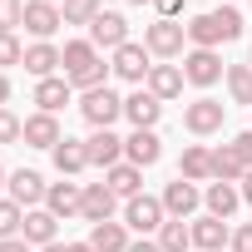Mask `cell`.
Segmentation results:
<instances>
[{"instance_id":"cell-1","label":"cell","mask_w":252,"mask_h":252,"mask_svg":"<svg viewBox=\"0 0 252 252\" xmlns=\"http://www.w3.org/2000/svg\"><path fill=\"white\" fill-rule=\"evenodd\" d=\"M237 35H242V10L237 5H218V10H203V15L188 20V45L193 50H218Z\"/></svg>"},{"instance_id":"cell-2","label":"cell","mask_w":252,"mask_h":252,"mask_svg":"<svg viewBox=\"0 0 252 252\" xmlns=\"http://www.w3.org/2000/svg\"><path fill=\"white\" fill-rule=\"evenodd\" d=\"M60 55H64V79H69L74 89H84V94L99 89V84H109V74H114V69L104 64V55H99L89 40H64Z\"/></svg>"},{"instance_id":"cell-3","label":"cell","mask_w":252,"mask_h":252,"mask_svg":"<svg viewBox=\"0 0 252 252\" xmlns=\"http://www.w3.org/2000/svg\"><path fill=\"white\" fill-rule=\"evenodd\" d=\"M144 45L154 60H178V55H188V25L183 20H154V25H144Z\"/></svg>"},{"instance_id":"cell-4","label":"cell","mask_w":252,"mask_h":252,"mask_svg":"<svg viewBox=\"0 0 252 252\" xmlns=\"http://www.w3.org/2000/svg\"><path fill=\"white\" fill-rule=\"evenodd\" d=\"M222 119H227V104H218L213 94H198L193 104H183V129L193 139H213L222 129Z\"/></svg>"},{"instance_id":"cell-5","label":"cell","mask_w":252,"mask_h":252,"mask_svg":"<svg viewBox=\"0 0 252 252\" xmlns=\"http://www.w3.org/2000/svg\"><path fill=\"white\" fill-rule=\"evenodd\" d=\"M109 69H114V79H124V84H149V69H154V55H149V45L129 40V45H119V50H114Z\"/></svg>"},{"instance_id":"cell-6","label":"cell","mask_w":252,"mask_h":252,"mask_svg":"<svg viewBox=\"0 0 252 252\" xmlns=\"http://www.w3.org/2000/svg\"><path fill=\"white\" fill-rule=\"evenodd\" d=\"M79 114L89 119V129H114V124L124 119V99H119L109 84H99V89H89V94L79 99Z\"/></svg>"},{"instance_id":"cell-7","label":"cell","mask_w":252,"mask_h":252,"mask_svg":"<svg viewBox=\"0 0 252 252\" xmlns=\"http://www.w3.org/2000/svg\"><path fill=\"white\" fill-rule=\"evenodd\" d=\"M222 74H227V64H222L218 50H188V55H183V79H188L193 89H213Z\"/></svg>"},{"instance_id":"cell-8","label":"cell","mask_w":252,"mask_h":252,"mask_svg":"<svg viewBox=\"0 0 252 252\" xmlns=\"http://www.w3.org/2000/svg\"><path fill=\"white\" fill-rule=\"evenodd\" d=\"M168 222V213H163V198H149V193H139V198H129L124 203V227H134V232H158Z\"/></svg>"},{"instance_id":"cell-9","label":"cell","mask_w":252,"mask_h":252,"mask_svg":"<svg viewBox=\"0 0 252 252\" xmlns=\"http://www.w3.org/2000/svg\"><path fill=\"white\" fill-rule=\"evenodd\" d=\"M89 45L114 55L119 45H129V20H124L119 10H99V15H94V25H89Z\"/></svg>"},{"instance_id":"cell-10","label":"cell","mask_w":252,"mask_h":252,"mask_svg":"<svg viewBox=\"0 0 252 252\" xmlns=\"http://www.w3.org/2000/svg\"><path fill=\"white\" fill-rule=\"evenodd\" d=\"M198 208H203V188H198V183H188V178H173V183L163 188V213H168V218L188 222Z\"/></svg>"},{"instance_id":"cell-11","label":"cell","mask_w":252,"mask_h":252,"mask_svg":"<svg viewBox=\"0 0 252 252\" xmlns=\"http://www.w3.org/2000/svg\"><path fill=\"white\" fill-rule=\"evenodd\" d=\"M45 208L64 222V218H84V183H74V178H60V183H50V193H45Z\"/></svg>"},{"instance_id":"cell-12","label":"cell","mask_w":252,"mask_h":252,"mask_svg":"<svg viewBox=\"0 0 252 252\" xmlns=\"http://www.w3.org/2000/svg\"><path fill=\"white\" fill-rule=\"evenodd\" d=\"M158 158H163V139H158V129H134L129 139H124V163L154 168Z\"/></svg>"},{"instance_id":"cell-13","label":"cell","mask_w":252,"mask_h":252,"mask_svg":"<svg viewBox=\"0 0 252 252\" xmlns=\"http://www.w3.org/2000/svg\"><path fill=\"white\" fill-rule=\"evenodd\" d=\"M84 149H89V168H114V163H124V139L114 134V129H94L89 139H84Z\"/></svg>"},{"instance_id":"cell-14","label":"cell","mask_w":252,"mask_h":252,"mask_svg":"<svg viewBox=\"0 0 252 252\" xmlns=\"http://www.w3.org/2000/svg\"><path fill=\"white\" fill-rule=\"evenodd\" d=\"M5 188H10V198H15L25 213H30V208H45V193H50V183H45L35 168H15Z\"/></svg>"},{"instance_id":"cell-15","label":"cell","mask_w":252,"mask_h":252,"mask_svg":"<svg viewBox=\"0 0 252 252\" xmlns=\"http://www.w3.org/2000/svg\"><path fill=\"white\" fill-rule=\"evenodd\" d=\"M188 227H193V247H198V252H227V242H232L227 218L203 213V218H198V222H188Z\"/></svg>"},{"instance_id":"cell-16","label":"cell","mask_w":252,"mask_h":252,"mask_svg":"<svg viewBox=\"0 0 252 252\" xmlns=\"http://www.w3.org/2000/svg\"><path fill=\"white\" fill-rule=\"evenodd\" d=\"M64 69V55H60V45H50V40H35V45H25V74H35V79H55Z\"/></svg>"},{"instance_id":"cell-17","label":"cell","mask_w":252,"mask_h":252,"mask_svg":"<svg viewBox=\"0 0 252 252\" xmlns=\"http://www.w3.org/2000/svg\"><path fill=\"white\" fill-rule=\"evenodd\" d=\"M124 119H129L134 124V129H154V124L163 119V99H154L144 84L129 94V99H124Z\"/></svg>"},{"instance_id":"cell-18","label":"cell","mask_w":252,"mask_h":252,"mask_svg":"<svg viewBox=\"0 0 252 252\" xmlns=\"http://www.w3.org/2000/svg\"><path fill=\"white\" fill-rule=\"evenodd\" d=\"M60 139H64V129H60V114H40V109H35V114L25 119V139H20L25 149H55Z\"/></svg>"},{"instance_id":"cell-19","label":"cell","mask_w":252,"mask_h":252,"mask_svg":"<svg viewBox=\"0 0 252 252\" xmlns=\"http://www.w3.org/2000/svg\"><path fill=\"white\" fill-rule=\"evenodd\" d=\"M20 237H25L30 247H50V242H60V218H55L50 208H30V213H25Z\"/></svg>"},{"instance_id":"cell-20","label":"cell","mask_w":252,"mask_h":252,"mask_svg":"<svg viewBox=\"0 0 252 252\" xmlns=\"http://www.w3.org/2000/svg\"><path fill=\"white\" fill-rule=\"evenodd\" d=\"M60 25H64L60 5H50V0H25V30H30L35 40H50Z\"/></svg>"},{"instance_id":"cell-21","label":"cell","mask_w":252,"mask_h":252,"mask_svg":"<svg viewBox=\"0 0 252 252\" xmlns=\"http://www.w3.org/2000/svg\"><path fill=\"white\" fill-rule=\"evenodd\" d=\"M50 158H55L60 178H79V173L89 168V149H84V139H60V144L50 149Z\"/></svg>"},{"instance_id":"cell-22","label":"cell","mask_w":252,"mask_h":252,"mask_svg":"<svg viewBox=\"0 0 252 252\" xmlns=\"http://www.w3.org/2000/svg\"><path fill=\"white\" fill-rule=\"evenodd\" d=\"M183 84H188V79H183V64H154L144 89H149L154 99H163V104H168V99H178V94H183Z\"/></svg>"},{"instance_id":"cell-23","label":"cell","mask_w":252,"mask_h":252,"mask_svg":"<svg viewBox=\"0 0 252 252\" xmlns=\"http://www.w3.org/2000/svg\"><path fill=\"white\" fill-rule=\"evenodd\" d=\"M69 94H74V84H69L64 74H55V79H35V104H40V114H60V109L69 104Z\"/></svg>"},{"instance_id":"cell-24","label":"cell","mask_w":252,"mask_h":252,"mask_svg":"<svg viewBox=\"0 0 252 252\" xmlns=\"http://www.w3.org/2000/svg\"><path fill=\"white\" fill-rule=\"evenodd\" d=\"M178 178H188V183H213V149L188 144L183 158H178Z\"/></svg>"},{"instance_id":"cell-25","label":"cell","mask_w":252,"mask_h":252,"mask_svg":"<svg viewBox=\"0 0 252 252\" xmlns=\"http://www.w3.org/2000/svg\"><path fill=\"white\" fill-rule=\"evenodd\" d=\"M114 208H119V198L109 193V183H84V222H89V227H94V222H109Z\"/></svg>"},{"instance_id":"cell-26","label":"cell","mask_w":252,"mask_h":252,"mask_svg":"<svg viewBox=\"0 0 252 252\" xmlns=\"http://www.w3.org/2000/svg\"><path fill=\"white\" fill-rule=\"evenodd\" d=\"M104 183H109V193H114V198L129 203V198H139V193H144V168H134V163H114V168L104 173Z\"/></svg>"},{"instance_id":"cell-27","label":"cell","mask_w":252,"mask_h":252,"mask_svg":"<svg viewBox=\"0 0 252 252\" xmlns=\"http://www.w3.org/2000/svg\"><path fill=\"white\" fill-rule=\"evenodd\" d=\"M94 252H129V227H124V222H94L89 227V237H84Z\"/></svg>"},{"instance_id":"cell-28","label":"cell","mask_w":252,"mask_h":252,"mask_svg":"<svg viewBox=\"0 0 252 252\" xmlns=\"http://www.w3.org/2000/svg\"><path fill=\"white\" fill-rule=\"evenodd\" d=\"M237 203H242V188H237V183H208V193H203V208H208L213 218H232Z\"/></svg>"},{"instance_id":"cell-29","label":"cell","mask_w":252,"mask_h":252,"mask_svg":"<svg viewBox=\"0 0 252 252\" xmlns=\"http://www.w3.org/2000/svg\"><path fill=\"white\" fill-rule=\"evenodd\" d=\"M242 178H247V163L232 154V144L213 149V183H242Z\"/></svg>"},{"instance_id":"cell-30","label":"cell","mask_w":252,"mask_h":252,"mask_svg":"<svg viewBox=\"0 0 252 252\" xmlns=\"http://www.w3.org/2000/svg\"><path fill=\"white\" fill-rule=\"evenodd\" d=\"M154 242H158L163 252H188V247H193V227H188V222H178V218H168V222L158 227V237H154Z\"/></svg>"},{"instance_id":"cell-31","label":"cell","mask_w":252,"mask_h":252,"mask_svg":"<svg viewBox=\"0 0 252 252\" xmlns=\"http://www.w3.org/2000/svg\"><path fill=\"white\" fill-rule=\"evenodd\" d=\"M222 84H227L232 104H247V109H252V64H227Z\"/></svg>"},{"instance_id":"cell-32","label":"cell","mask_w":252,"mask_h":252,"mask_svg":"<svg viewBox=\"0 0 252 252\" xmlns=\"http://www.w3.org/2000/svg\"><path fill=\"white\" fill-rule=\"evenodd\" d=\"M104 10V0H64V5H60V15H64V25H94V15Z\"/></svg>"},{"instance_id":"cell-33","label":"cell","mask_w":252,"mask_h":252,"mask_svg":"<svg viewBox=\"0 0 252 252\" xmlns=\"http://www.w3.org/2000/svg\"><path fill=\"white\" fill-rule=\"evenodd\" d=\"M20 227H25V208H20L15 198H0V242H5V237H20Z\"/></svg>"},{"instance_id":"cell-34","label":"cell","mask_w":252,"mask_h":252,"mask_svg":"<svg viewBox=\"0 0 252 252\" xmlns=\"http://www.w3.org/2000/svg\"><path fill=\"white\" fill-rule=\"evenodd\" d=\"M15 25H25V0H0V35H15Z\"/></svg>"},{"instance_id":"cell-35","label":"cell","mask_w":252,"mask_h":252,"mask_svg":"<svg viewBox=\"0 0 252 252\" xmlns=\"http://www.w3.org/2000/svg\"><path fill=\"white\" fill-rule=\"evenodd\" d=\"M25 139V119H15L10 109H0V144H20Z\"/></svg>"},{"instance_id":"cell-36","label":"cell","mask_w":252,"mask_h":252,"mask_svg":"<svg viewBox=\"0 0 252 252\" xmlns=\"http://www.w3.org/2000/svg\"><path fill=\"white\" fill-rule=\"evenodd\" d=\"M5 64H25V45L15 35H0V69Z\"/></svg>"},{"instance_id":"cell-37","label":"cell","mask_w":252,"mask_h":252,"mask_svg":"<svg viewBox=\"0 0 252 252\" xmlns=\"http://www.w3.org/2000/svg\"><path fill=\"white\" fill-rule=\"evenodd\" d=\"M227 252H252V222H237V227H232V242H227Z\"/></svg>"},{"instance_id":"cell-38","label":"cell","mask_w":252,"mask_h":252,"mask_svg":"<svg viewBox=\"0 0 252 252\" xmlns=\"http://www.w3.org/2000/svg\"><path fill=\"white\" fill-rule=\"evenodd\" d=\"M232 154H237V158H242V163L252 168V129H242V134L232 139Z\"/></svg>"},{"instance_id":"cell-39","label":"cell","mask_w":252,"mask_h":252,"mask_svg":"<svg viewBox=\"0 0 252 252\" xmlns=\"http://www.w3.org/2000/svg\"><path fill=\"white\" fill-rule=\"evenodd\" d=\"M154 10H158V20H178L183 15V0H154Z\"/></svg>"},{"instance_id":"cell-40","label":"cell","mask_w":252,"mask_h":252,"mask_svg":"<svg viewBox=\"0 0 252 252\" xmlns=\"http://www.w3.org/2000/svg\"><path fill=\"white\" fill-rule=\"evenodd\" d=\"M0 252H35L25 237H5V242H0Z\"/></svg>"},{"instance_id":"cell-41","label":"cell","mask_w":252,"mask_h":252,"mask_svg":"<svg viewBox=\"0 0 252 252\" xmlns=\"http://www.w3.org/2000/svg\"><path fill=\"white\" fill-rule=\"evenodd\" d=\"M129 252H163V247H158L154 237H144V242H129Z\"/></svg>"},{"instance_id":"cell-42","label":"cell","mask_w":252,"mask_h":252,"mask_svg":"<svg viewBox=\"0 0 252 252\" xmlns=\"http://www.w3.org/2000/svg\"><path fill=\"white\" fill-rule=\"evenodd\" d=\"M242 203L252 208V168H247V178H242Z\"/></svg>"},{"instance_id":"cell-43","label":"cell","mask_w":252,"mask_h":252,"mask_svg":"<svg viewBox=\"0 0 252 252\" xmlns=\"http://www.w3.org/2000/svg\"><path fill=\"white\" fill-rule=\"evenodd\" d=\"M5 104H10V79L0 74V109H5Z\"/></svg>"},{"instance_id":"cell-44","label":"cell","mask_w":252,"mask_h":252,"mask_svg":"<svg viewBox=\"0 0 252 252\" xmlns=\"http://www.w3.org/2000/svg\"><path fill=\"white\" fill-rule=\"evenodd\" d=\"M40 252H69V242H50V247H40Z\"/></svg>"},{"instance_id":"cell-45","label":"cell","mask_w":252,"mask_h":252,"mask_svg":"<svg viewBox=\"0 0 252 252\" xmlns=\"http://www.w3.org/2000/svg\"><path fill=\"white\" fill-rule=\"evenodd\" d=\"M69 252H94V247L89 242H69Z\"/></svg>"},{"instance_id":"cell-46","label":"cell","mask_w":252,"mask_h":252,"mask_svg":"<svg viewBox=\"0 0 252 252\" xmlns=\"http://www.w3.org/2000/svg\"><path fill=\"white\" fill-rule=\"evenodd\" d=\"M5 183H10V173H5V168H0V198H5Z\"/></svg>"},{"instance_id":"cell-47","label":"cell","mask_w":252,"mask_h":252,"mask_svg":"<svg viewBox=\"0 0 252 252\" xmlns=\"http://www.w3.org/2000/svg\"><path fill=\"white\" fill-rule=\"evenodd\" d=\"M124 5H154V0H124Z\"/></svg>"},{"instance_id":"cell-48","label":"cell","mask_w":252,"mask_h":252,"mask_svg":"<svg viewBox=\"0 0 252 252\" xmlns=\"http://www.w3.org/2000/svg\"><path fill=\"white\" fill-rule=\"evenodd\" d=\"M50 5H64V0H50Z\"/></svg>"},{"instance_id":"cell-49","label":"cell","mask_w":252,"mask_h":252,"mask_svg":"<svg viewBox=\"0 0 252 252\" xmlns=\"http://www.w3.org/2000/svg\"><path fill=\"white\" fill-rule=\"evenodd\" d=\"M247 64H252V55H247Z\"/></svg>"}]
</instances>
